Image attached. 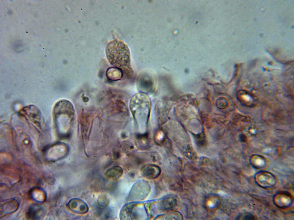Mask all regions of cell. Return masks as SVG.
Returning <instances> with one entry per match:
<instances>
[{
    "label": "cell",
    "instance_id": "cell-1",
    "mask_svg": "<svg viewBox=\"0 0 294 220\" xmlns=\"http://www.w3.org/2000/svg\"><path fill=\"white\" fill-rule=\"evenodd\" d=\"M107 58L113 66L121 70L130 67V53L127 45L122 41L115 40L108 44L106 49Z\"/></svg>",
    "mask_w": 294,
    "mask_h": 220
},
{
    "label": "cell",
    "instance_id": "cell-2",
    "mask_svg": "<svg viewBox=\"0 0 294 220\" xmlns=\"http://www.w3.org/2000/svg\"><path fill=\"white\" fill-rule=\"evenodd\" d=\"M151 107L150 98L143 93H138L135 95L130 101V109L135 117H141L147 118L149 115Z\"/></svg>",
    "mask_w": 294,
    "mask_h": 220
},
{
    "label": "cell",
    "instance_id": "cell-3",
    "mask_svg": "<svg viewBox=\"0 0 294 220\" xmlns=\"http://www.w3.org/2000/svg\"><path fill=\"white\" fill-rule=\"evenodd\" d=\"M146 211L143 205L131 203L124 205L121 208L119 214L121 219H142L146 214Z\"/></svg>",
    "mask_w": 294,
    "mask_h": 220
},
{
    "label": "cell",
    "instance_id": "cell-4",
    "mask_svg": "<svg viewBox=\"0 0 294 220\" xmlns=\"http://www.w3.org/2000/svg\"><path fill=\"white\" fill-rule=\"evenodd\" d=\"M148 183L144 180L137 182L133 186L129 195L131 200H140L145 199L150 190Z\"/></svg>",
    "mask_w": 294,
    "mask_h": 220
},
{
    "label": "cell",
    "instance_id": "cell-5",
    "mask_svg": "<svg viewBox=\"0 0 294 220\" xmlns=\"http://www.w3.org/2000/svg\"><path fill=\"white\" fill-rule=\"evenodd\" d=\"M67 205L71 211L79 214H85L89 210V207L87 203L82 199L78 198H73L71 199Z\"/></svg>",
    "mask_w": 294,
    "mask_h": 220
},
{
    "label": "cell",
    "instance_id": "cell-6",
    "mask_svg": "<svg viewBox=\"0 0 294 220\" xmlns=\"http://www.w3.org/2000/svg\"><path fill=\"white\" fill-rule=\"evenodd\" d=\"M21 113L30 120L36 121L37 123L41 119V114L40 110L34 105H29L24 107Z\"/></svg>",
    "mask_w": 294,
    "mask_h": 220
},
{
    "label": "cell",
    "instance_id": "cell-7",
    "mask_svg": "<svg viewBox=\"0 0 294 220\" xmlns=\"http://www.w3.org/2000/svg\"><path fill=\"white\" fill-rule=\"evenodd\" d=\"M19 203L16 199L8 200L1 205L0 217L12 214L18 209Z\"/></svg>",
    "mask_w": 294,
    "mask_h": 220
},
{
    "label": "cell",
    "instance_id": "cell-8",
    "mask_svg": "<svg viewBox=\"0 0 294 220\" xmlns=\"http://www.w3.org/2000/svg\"><path fill=\"white\" fill-rule=\"evenodd\" d=\"M141 171L142 176L150 179L157 178L160 175L161 172L160 168L158 166L153 164L144 166L142 168Z\"/></svg>",
    "mask_w": 294,
    "mask_h": 220
},
{
    "label": "cell",
    "instance_id": "cell-9",
    "mask_svg": "<svg viewBox=\"0 0 294 220\" xmlns=\"http://www.w3.org/2000/svg\"><path fill=\"white\" fill-rule=\"evenodd\" d=\"M176 199L173 196L166 197L158 202V208L159 211H166L171 210L177 205Z\"/></svg>",
    "mask_w": 294,
    "mask_h": 220
},
{
    "label": "cell",
    "instance_id": "cell-10",
    "mask_svg": "<svg viewBox=\"0 0 294 220\" xmlns=\"http://www.w3.org/2000/svg\"><path fill=\"white\" fill-rule=\"evenodd\" d=\"M43 211L42 207L37 205H33L28 209L26 213V217L29 219H37L42 215Z\"/></svg>",
    "mask_w": 294,
    "mask_h": 220
},
{
    "label": "cell",
    "instance_id": "cell-11",
    "mask_svg": "<svg viewBox=\"0 0 294 220\" xmlns=\"http://www.w3.org/2000/svg\"><path fill=\"white\" fill-rule=\"evenodd\" d=\"M123 173V169L120 166H115L109 168L106 172V176L108 178L113 180L119 179Z\"/></svg>",
    "mask_w": 294,
    "mask_h": 220
},
{
    "label": "cell",
    "instance_id": "cell-12",
    "mask_svg": "<svg viewBox=\"0 0 294 220\" xmlns=\"http://www.w3.org/2000/svg\"><path fill=\"white\" fill-rule=\"evenodd\" d=\"M30 196L33 200L39 202H43L46 198V194L44 191L38 188L32 190Z\"/></svg>",
    "mask_w": 294,
    "mask_h": 220
},
{
    "label": "cell",
    "instance_id": "cell-13",
    "mask_svg": "<svg viewBox=\"0 0 294 220\" xmlns=\"http://www.w3.org/2000/svg\"><path fill=\"white\" fill-rule=\"evenodd\" d=\"M158 218H160L159 219H181L182 217L180 213L175 211L159 216Z\"/></svg>",
    "mask_w": 294,
    "mask_h": 220
},
{
    "label": "cell",
    "instance_id": "cell-14",
    "mask_svg": "<svg viewBox=\"0 0 294 220\" xmlns=\"http://www.w3.org/2000/svg\"><path fill=\"white\" fill-rule=\"evenodd\" d=\"M206 205L209 209H213L216 208L218 204L219 200L218 198L215 196H211L207 199Z\"/></svg>",
    "mask_w": 294,
    "mask_h": 220
},
{
    "label": "cell",
    "instance_id": "cell-15",
    "mask_svg": "<svg viewBox=\"0 0 294 220\" xmlns=\"http://www.w3.org/2000/svg\"><path fill=\"white\" fill-rule=\"evenodd\" d=\"M109 199L107 196L105 194L100 195L97 200V204L100 208H104L109 205Z\"/></svg>",
    "mask_w": 294,
    "mask_h": 220
}]
</instances>
